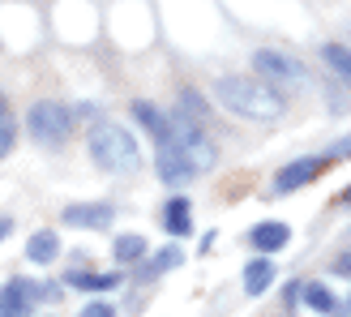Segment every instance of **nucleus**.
<instances>
[{"label":"nucleus","instance_id":"obj_15","mask_svg":"<svg viewBox=\"0 0 351 317\" xmlns=\"http://www.w3.org/2000/svg\"><path fill=\"white\" fill-rule=\"evenodd\" d=\"M64 283H73V287H82V292H112L116 283H120V274H95V270H73L64 279Z\"/></svg>","mask_w":351,"mask_h":317},{"label":"nucleus","instance_id":"obj_19","mask_svg":"<svg viewBox=\"0 0 351 317\" xmlns=\"http://www.w3.org/2000/svg\"><path fill=\"white\" fill-rule=\"evenodd\" d=\"M13 137H17V133H13V125H9V120H0V158L13 150Z\"/></svg>","mask_w":351,"mask_h":317},{"label":"nucleus","instance_id":"obj_5","mask_svg":"<svg viewBox=\"0 0 351 317\" xmlns=\"http://www.w3.org/2000/svg\"><path fill=\"white\" fill-rule=\"evenodd\" d=\"M326 167H330V158H317V154L295 158V163H287L283 172L274 176V189H278V193H295V189H304L308 180H317Z\"/></svg>","mask_w":351,"mask_h":317},{"label":"nucleus","instance_id":"obj_2","mask_svg":"<svg viewBox=\"0 0 351 317\" xmlns=\"http://www.w3.org/2000/svg\"><path fill=\"white\" fill-rule=\"evenodd\" d=\"M90 158L103 172H116V176H129V172L142 167V150H137V142L129 137V129L112 125V120L95 125V133H90Z\"/></svg>","mask_w":351,"mask_h":317},{"label":"nucleus","instance_id":"obj_3","mask_svg":"<svg viewBox=\"0 0 351 317\" xmlns=\"http://www.w3.org/2000/svg\"><path fill=\"white\" fill-rule=\"evenodd\" d=\"M163 142L180 154V163L193 172V176H202V172H210L219 163V150H215V142H210V137L202 133V125L197 120H189L184 112H176V120L167 125V137Z\"/></svg>","mask_w":351,"mask_h":317},{"label":"nucleus","instance_id":"obj_8","mask_svg":"<svg viewBox=\"0 0 351 317\" xmlns=\"http://www.w3.org/2000/svg\"><path fill=\"white\" fill-rule=\"evenodd\" d=\"M64 223L69 227H90V232H103V227H112V206L103 202H77L64 210Z\"/></svg>","mask_w":351,"mask_h":317},{"label":"nucleus","instance_id":"obj_10","mask_svg":"<svg viewBox=\"0 0 351 317\" xmlns=\"http://www.w3.org/2000/svg\"><path fill=\"white\" fill-rule=\"evenodd\" d=\"M270 283H274V261H270V257H253L249 266H244V292H249V296H261Z\"/></svg>","mask_w":351,"mask_h":317},{"label":"nucleus","instance_id":"obj_20","mask_svg":"<svg viewBox=\"0 0 351 317\" xmlns=\"http://www.w3.org/2000/svg\"><path fill=\"white\" fill-rule=\"evenodd\" d=\"M82 317H116V309H112V305H86Z\"/></svg>","mask_w":351,"mask_h":317},{"label":"nucleus","instance_id":"obj_4","mask_svg":"<svg viewBox=\"0 0 351 317\" xmlns=\"http://www.w3.org/2000/svg\"><path fill=\"white\" fill-rule=\"evenodd\" d=\"M73 133V112H64L60 103H34L30 108V137L39 146H60Z\"/></svg>","mask_w":351,"mask_h":317},{"label":"nucleus","instance_id":"obj_12","mask_svg":"<svg viewBox=\"0 0 351 317\" xmlns=\"http://www.w3.org/2000/svg\"><path fill=\"white\" fill-rule=\"evenodd\" d=\"M133 120L154 137V142H163V137H167V120H163V112L154 108V103H146V99H142V103H133Z\"/></svg>","mask_w":351,"mask_h":317},{"label":"nucleus","instance_id":"obj_14","mask_svg":"<svg viewBox=\"0 0 351 317\" xmlns=\"http://www.w3.org/2000/svg\"><path fill=\"white\" fill-rule=\"evenodd\" d=\"M112 257L120 261V266H133V261H142V257H146V240H142V236H133V232L116 236V244H112Z\"/></svg>","mask_w":351,"mask_h":317},{"label":"nucleus","instance_id":"obj_11","mask_svg":"<svg viewBox=\"0 0 351 317\" xmlns=\"http://www.w3.org/2000/svg\"><path fill=\"white\" fill-rule=\"evenodd\" d=\"M163 227H167L171 236H189V227H193V206H189V198H171V202H167Z\"/></svg>","mask_w":351,"mask_h":317},{"label":"nucleus","instance_id":"obj_6","mask_svg":"<svg viewBox=\"0 0 351 317\" xmlns=\"http://www.w3.org/2000/svg\"><path fill=\"white\" fill-rule=\"evenodd\" d=\"M253 64H257L266 78H274V82H291V86H300V82H304L300 60H291L287 51H270V47H261V51H253Z\"/></svg>","mask_w":351,"mask_h":317},{"label":"nucleus","instance_id":"obj_13","mask_svg":"<svg viewBox=\"0 0 351 317\" xmlns=\"http://www.w3.org/2000/svg\"><path fill=\"white\" fill-rule=\"evenodd\" d=\"M56 253H60L56 232H34L30 244H26V257L34 261V266H47V261H56Z\"/></svg>","mask_w":351,"mask_h":317},{"label":"nucleus","instance_id":"obj_21","mask_svg":"<svg viewBox=\"0 0 351 317\" xmlns=\"http://www.w3.org/2000/svg\"><path fill=\"white\" fill-rule=\"evenodd\" d=\"M330 158H351V133L343 137V142H339L335 150H330Z\"/></svg>","mask_w":351,"mask_h":317},{"label":"nucleus","instance_id":"obj_7","mask_svg":"<svg viewBox=\"0 0 351 317\" xmlns=\"http://www.w3.org/2000/svg\"><path fill=\"white\" fill-rule=\"evenodd\" d=\"M34 309V283L30 279H9L0 287V317H30Z\"/></svg>","mask_w":351,"mask_h":317},{"label":"nucleus","instance_id":"obj_1","mask_svg":"<svg viewBox=\"0 0 351 317\" xmlns=\"http://www.w3.org/2000/svg\"><path fill=\"white\" fill-rule=\"evenodd\" d=\"M219 103L240 120H257V125H274L287 112L278 91H270L261 78H219Z\"/></svg>","mask_w":351,"mask_h":317},{"label":"nucleus","instance_id":"obj_18","mask_svg":"<svg viewBox=\"0 0 351 317\" xmlns=\"http://www.w3.org/2000/svg\"><path fill=\"white\" fill-rule=\"evenodd\" d=\"M322 56H326V64L351 86V47H343V43H326V47H322Z\"/></svg>","mask_w":351,"mask_h":317},{"label":"nucleus","instance_id":"obj_22","mask_svg":"<svg viewBox=\"0 0 351 317\" xmlns=\"http://www.w3.org/2000/svg\"><path fill=\"white\" fill-rule=\"evenodd\" d=\"M9 227H13V223H9L5 215H0V240H5V236H9Z\"/></svg>","mask_w":351,"mask_h":317},{"label":"nucleus","instance_id":"obj_16","mask_svg":"<svg viewBox=\"0 0 351 317\" xmlns=\"http://www.w3.org/2000/svg\"><path fill=\"white\" fill-rule=\"evenodd\" d=\"M300 296H304V305H308L313 313H322V317L339 309V301H335V292H330V287H322V283H304V292H300Z\"/></svg>","mask_w":351,"mask_h":317},{"label":"nucleus","instance_id":"obj_9","mask_svg":"<svg viewBox=\"0 0 351 317\" xmlns=\"http://www.w3.org/2000/svg\"><path fill=\"white\" fill-rule=\"evenodd\" d=\"M287 240H291V227L287 223H257L253 232H249V244L261 253H274V249H287Z\"/></svg>","mask_w":351,"mask_h":317},{"label":"nucleus","instance_id":"obj_17","mask_svg":"<svg viewBox=\"0 0 351 317\" xmlns=\"http://www.w3.org/2000/svg\"><path fill=\"white\" fill-rule=\"evenodd\" d=\"M180 261H184V249H163V253H154V257L146 261V266H142V279L150 283L154 274H167L171 266H180Z\"/></svg>","mask_w":351,"mask_h":317}]
</instances>
